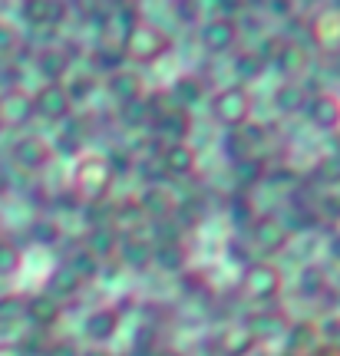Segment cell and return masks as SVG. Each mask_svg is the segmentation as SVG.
Returning a JSON list of instances; mask_svg holds the SVG:
<instances>
[{
    "mask_svg": "<svg viewBox=\"0 0 340 356\" xmlns=\"http://www.w3.org/2000/svg\"><path fill=\"white\" fill-rule=\"evenodd\" d=\"M86 251L96 257L100 264L109 261V257H116V251H119V234H116L106 221H102V225H93L86 234Z\"/></svg>",
    "mask_w": 340,
    "mask_h": 356,
    "instance_id": "26",
    "label": "cell"
},
{
    "mask_svg": "<svg viewBox=\"0 0 340 356\" xmlns=\"http://www.w3.org/2000/svg\"><path fill=\"white\" fill-rule=\"evenodd\" d=\"M245 327H248V333H252L254 343H271V340H277L281 333L288 330V314L284 310H277V307H265V310H254V314H248V317L241 320Z\"/></svg>",
    "mask_w": 340,
    "mask_h": 356,
    "instance_id": "15",
    "label": "cell"
},
{
    "mask_svg": "<svg viewBox=\"0 0 340 356\" xmlns=\"http://www.w3.org/2000/svg\"><path fill=\"white\" fill-rule=\"evenodd\" d=\"M281 287H284V274L275 261H248L241 270L238 291L254 304H275Z\"/></svg>",
    "mask_w": 340,
    "mask_h": 356,
    "instance_id": "4",
    "label": "cell"
},
{
    "mask_svg": "<svg viewBox=\"0 0 340 356\" xmlns=\"http://www.w3.org/2000/svg\"><path fill=\"white\" fill-rule=\"evenodd\" d=\"M24 17L30 24H60L63 20V3L60 0H24Z\"/></svg>",
    "mask_w": 340,
    "mask_h": 356,
    "instance_id": "32",
    "label": "cell"
},
{
    "mask_svg": "<svg viewBox=\"0 0 340 356\" xmlns=\"http://www.w3.org/2000/svg\"><path fill=\"white\" fill-rule=\"evenodd\" d=\"M327 251H330V257H334V261H340V231H334V234H330Z\"/></svg>",
    "mask_w": 340,
    "mask_h": 356,
    "instance_id": "47",
    "label": "cell"
},
{
    "mask_svg": "<svg viewBox=\"0 0 340 356\" xmlns=\"http://www.w3.org/2000/svg\"><path fill=\"white\" fill-rule=\"evenodd\" d=\"M100 3H106V10H113V7H123V3H129V0H100Z\"/></svg>",
    "mask_w": 340,
    "mask_h": 356,
    "instance_id": "50",
    "label": "cell"
},
{
    "mask_svg": "<svg viewBox=\"0 0 340 356\" xmlns=\"http://www.w3.org/2000/svg\"><path fill=\"white\" fill-rule=\"evenodd\" d=\"M119 323H123V314H119L116 307H100V310H93V314L86 317L83 330H86V337L93 340V343L102 346L119 333Z\"/></svg>",
    "mask_w": 340,
    "mask_h": 356,
    "instance_id": "21",
    "label": "cell"
},
{
    "mask_svg": "<svg viewBox=\"0 0 340 356\" xmlns=\"http://www.w3.org/2000/svg\"><path fill=\"white\" fill-rule=\"evenodd\" d=\"M106 225H109L119 238H136V234H146L149 218H146V211H142V204H139L136 198H123V202L113 208V215H109Z\"/></svg>",
    "mask_w": 340,
    "mask_h": 356,
    "instance_id": "18",
    "label": "cell"
},
{
    "mask_svg": "<svg viewBox=\"0 0 340 356\" xmlns=\"http://www.w3.org/2000/svg\"><path fill=\"white\" fill-rule=\"evenodd\" d=\"M271 102L281 115H294V113H304V102H307V89L301 83H277L275 92H271Z\"/></svg>",
    "mask_w": 340,
    "mask_h": 356,
    "instance_id": "28",
    "label": "cell"
},
{
    "mask_svg": "<svg viewBox=\"0 0 340 356\" xmlns=\"http://www.w3.org/2000/svg\"><path fill=\"white\" fill-rule=\"evenodd\" d=\"M228 218L235 221V225H252L254 218H258V211H254V202L248 198V191H238L231 202H228Z\"/></svg>",
    "mask_w": 340,
    "mask_h": 356,
    "instance_id": "38",
    "label": "cell"
},
{
    "mask_svg": "<svg viewBox=\"0 0 340 356\" xmlns=\"http://www.w3.org/2000/svg\"><path fill=\"white\" fill-rule=\"evenodd\" d=\"M66 264L73 267V270H76V274H79L83 280H86V284H89V280H96V277H100V261H96V257L89 254L86 248H79V251H76V254L70 257Z\"/></svg>",
    "mask_w": 340,
    "mask_h": 356,
    "instance_id": "40",
    "label": "cell"
},
{
    "mask_svg": "<svg viewBox=\"0 0 340 356\" xmlns=\"http://www.w3.org/2000/svg\"><path fill=\"white\" fill-rule=\"evenodd\" d=\"M73 102H70V92H66L63 83H43V86L33 92V115H43L50 122H63V119H73Z\"/></svg>",
    "mask_w": 340,
    "mask_h": 356,
    "instance_id": "10",
    "label": "cell"
},
{
    "mask_svg": "<svg viewBox=\"0 0 340 356\" xmlns=\"http://www.w3.org/2000/svg\"><path fill=\"white\" fill-rule=\"evenodd\" d=\"M208 113H212V119L225 129V132L245 129L248 122H252V115H254L252 89L241 86V83H231V86L215 89L212 96H208Z\"/></svg>",
    "mask_w": 340,
    "mask_h": 356,
    "instance_id": "3",
    "label": "cell"
},
{
    "mask_svg": "<svg viewBox=\"0 0 340 356\" xmlns=\"http://www.w3.org/2000/svg\"><path fill=\"white\" fill-rule=\"evenodd\" d=\"M268 56V66H275L281 79H288V83H301V76L307 73V66H311V53L304 43L291 37H281V40H271V47L261 50Z\"/></svg>",
    "mask_w": 340,
    "mask_h": 356,
    "instance_id": "5",
    "label": "cell"
},
{
    "mask_svg": "<svg viewBox=\"0 0 340 356\" xmlns=\"http://www.w3.org/2000/svg\"><path fill=\"white\" fill-rule=\"evenodd\" d=\"M314 178L327 191H340V159H324V162L314 168Z\"/></svg>",
    "mask_w": 340,
    "mask_h": 356,
    "instance_id": "42",
    "label": "cell"
},
{
    "mask_svg": "<svg viewBox=\"0 0 340 356\" xmlns=\"http://www.w3.org/2000/svg\"><path fill=\"white\" fill-rule=\"evenodd\" d=\"M330 7H337V10H340V0H334V3H330Z\"/></svg>",
    "mask_w": 340,
    "mask_h": 356,
    "instance_id": "52",
    "label": "cell"
},
{
    "mask_svg": "<svg viewBox=\"0 0 340 356\" xmlns=\"http://www.w3.org/2000/svg\"><path fill=\"white\" fill-rule=\"evenodd\" d=\"M254 346L258 343L252 340V333H248L245 323H228L215 337V353L218 356H248Z\"/></svg>",
    "mask_w": 340,
    "mask_h": 356,
    "instance_id": "23",
    "label": "cell"
},
{
    "mask_svg": "<svg viewBox=\"0 0 340 356\" xmlns=\"http://www.w3.org/2000/svg\"><path fill=\"white\" fill-rule=\"evenodd\" d=\"M231 66H235V76H238L241 86H248V83H254V79L265 76L268 56L261 50H241L238 56L231 60Z\"/></svg>",
    "mask_w": 340,
    "mask_h": 356,
    "instance_id": "31",
    "label": "cell"
},
{
    "mask_svg": "<svg viewBox=\"0 0 340 356\" xmlns=\"http://www.w3.org/2000/svg\"><path fill=\"white\" fill-rule=\"evenodd\" d=\"M314 215L317 218H330V221H340V191H324Z\"/></svg>",
    "mask_w": 340,
    "mask_h": 356,
    "instance_id": "44",
    "label": "cell"
},
{
    "mask_svg": "<svg viewBox=\"0 0 340 356\" xmlns=\"http://www.w3.org/2000/svg\"><path fill=\"white\" fill-rule=\"evenodd\" d=\"M89 63L100 66L102 73L109 76V73H116V70H123L126 56H123V47H113V43H100L96 50L89 53Z\"/></svg>",
    "mask_w": 340,
    "mask_h": 356,
    "instance_id": "35",
    "label": "cell"
},
{
    "mask_svg": "<svg viewBox=\"0 0 340 356\" xmlns=\"http://www.w3.org/2000/svg\"><path fill=\"white\" fill-rule=\"evenodd\" d=\"M172 13L178 17V24H185V26H195L199 20H202L199 0H172Z\"/></svg>",
    "mask_w": 340,
    "mask_h": 356,
    "instance_id": "43",
    "label": "cell"
},
{
    "mask_svg": "<svg viewBox=\"0 0 340 356\" xmlns=\"http://www.w3.org/2000/svg\"><path fill=\"white\" fill-rule=\"evenodd\" d=\"M116 185V172L109 165L106 152H79L73 162L70 195L83 204H100Z\"/></svg>",
    "mask_w": 340,
    "mask_h": 356,
    "instance_id": "1",
    "label": "cell"
},
{
    "mask_svg": "<svg viewBox=\"0 0 340 356\" xmlns=\"http://www.w3.org/2000/svg\"><path fill=\"white\" fill-rule=\"evenodd\" d=\"M218 7H222V17H235L245 7V0H218Z\"/></svg>",
    "mask_w": 340,
    "mask_h": 356,
    "instance_id": "46",
    "label": "cell"
},
{
    "mask_svg": "<svg viewBox=\"0 0 340 356\" xmlns=\"http://www.w3.org/2000/svg\"><path fill=\"white\" fill-rule=\"evenodd\" d=\"M0 129H3V122H0Z\"/></svg>",
    "mask_w": 340,
    "mask_h": 356,
    "instance_id": "53",
    "label": "cell"
},
{
    "mask_svg": "<svg viewBox=\"0 0 340 356\" xmlns=\"http://www.w3.org/2000/svg\"><path fill=\"white\" fill-rule=\"evenodd\" d=\"M142 20V13H139V7L129 0V3H123V7H113V10L102 13L100 20V30H102V43H113V47H123L126 43V37L132 33V26Z\"/></svg>",
    "mask_w": 340,
    "mask_h": 356,
    "instance_id": "13",
    "label": "cell"
},
{
    "mask_svg": "<svg viewBox=\"0 0 340 356\" xmlns=\"http://www.w3.org/2000/svg\"><path fill=\"white\" fill-rule=\"evenodd\" d=\"M284 343H288V356H307L320 346V330L314 320H294L284 330Z\"/></svg>",
    "mask_w": 340,
    "mask_h": 356,
    "instance_id": "22",
    "label": "cell"
},
{
    "mask_svg": "<svg viewBox=\"0 0 340 356\" xmlns=\"http://www.w3.org/2000/svg\"><path fill=\"white\" fill-rule=\"evenodd\" d=\"M192 129H195V119H192L189 109H182V106H165L162 113L152 119V132L169 142H189Z\"/></svg>",
    "mask_w": 340,
    "mask_h": 356,
    "instance_id": "14",
    "label": "cell"
},
{
    "mask_svg": "<svg viewBox=\"0 0 340 356\" xmlns=\"http://www.w3.org/2000/svg\"><path fill=\"white\" fill-rule=\"evenodd\" d=\"M258 136H261V129H235V132H228L225 142H222V149H225V155L231 159V165L235 162H241V159H252L254 155V145H258Z\"/></svg>",
    "mask_w": 340,
    "mask_h": 356,
    "instance_id": "27",
    "label": "cell"
},
{
    "mask_svg": "<svg viewBox=\"0 0 340 356\" xmlns=\"http://www.w3.org/2000/svg\"><path fill=\"white\" fill-rule=\"evenodd\" d=\"M83 356H109V353H106V350H96V346H93V350H86Z\"/></svg>",
    "mask_w": 340,
    "mask_h": 356,
    "instance_id": "51",
    "label": "cell"
},
{
    "mask_svg": "<svg viewBox=\"0 0 340 356\" xmlns=\"http://www.w3.org/2000/svg\"><path fill=\"white\" fill-rule=\"evenodd\" d=\"M241 40V24L238 17H212V20H205L199 26V43H202V50L208 56H228V53H235Z\"/></svg>",
    "mask_w": 340,
    "mask_h": 356,
    "instance_id": "7",
    "label": "cell"
},
{
    "mask_svg": "<svg viewBox=\"0 0 340 356\" xmlns=\"http://www.w3.org/2000/svg\"><path fill=\"white\" fill-rule=\"evenodd\" d=\"M24 314L33 327L47 330V327H56L63 320V304L56 297H50V293H33V297H26Z\"/></svg>",
    "mask_w": 340,
    "mask_h": 356,
    "instance_id": "20",
    "label": "cell"
},
{
    "mask_svg": "<svg viewBox=\"0 0 340 356\" xmlns=\"http://www.w3.org/2000/svg\"><path fill=\"white\" fill-rule=\"evenodd\" d=\"M149 356H185L182 350H176V346H155Z\"/></svg>",
    "mask_w": 340,
    "mask_h": 356,
    "instance_id": "48",
    "label": "cell"
},
{
    "mask_svg": "<svg viewBox=\"0 0 340 356\" xmlns=\"http://www.w3.org/2000/svg\"><path fill=\"white\" fill-rule=\"evenodd\" d=\"M189 261V251H185V241L176 244H152V264H159L162 270H182Z\"/></svg>",
    "mask_w": 340,
    "mask_h": 356,
    "instance_id": "34",
    "label": "cell"
},
{
    "mask_svg": "<svg viewBox=\"0 0 340 356\" xmlns=\"http://www.w3.org/2000/svg\"><path fill=\"white\" fill-rule=\"evenodd\" d=\"M116 257L129 267V270H149L152 264V241L146 234H136V238H119V251Z\"/></svg>",
    "mask_w": 340,
    "mask_h": 356,
    "instance_id": "25",
    "label": "cell"
},
{
    "mask_svg": "<svg viewBox=\"0 0 340 356\" xmlns=\"http://www.w3.org/2000/svg\"><path fill=\"white\" fill-rule=\"evenodd\" d=\"M100 86L106 89V96H109L119 109L136 106V102H142L146 96H149L146 76H142L139 70H132V66H123V70H116V73H109V76H102Z\"/></svg>",
    "mask_w": 340,
    "mask_h": 356,
    "instance_id": "8",
    "label": "cell"
},
{
    "mask_svg": "<svg viewBox=\"0 0 340 356\" xmlns=\"http://www.w3.org/2000/svg\"><path fill=\"white\" fill-rule=\"evenodd\" d=\"M53 145L47 139H40V136H24V139L13 145V162L26 172H43V168L53 165Z\"/></svg>",
    "mask_w": 340,
    "mask_h": 356,
    "instance_id": "17",
    "label": "cell"
},
{
    "mask_svg": "<svg viewBox=\"0 0 340 356\" xmlns=\"http://www.w3.org/2000/svg\"><path fill=\"white\" fill-rule=\"evenodd\" d=\"M33 119V92L24 86H10L0 96V122L3 129H20Z\"/></svg>",
    "mask_w": 340,
    "mask_h": 356,
    "instance_id": "16",
    "label": "cell"
},
{
    "mask_svg": "<svg viewBox=\"0 0 340 356\" xmlns=\"http://www.w3.org/2000/svg\"><path fill=\"white\" fill-rule=\"evenodd\" d=\"M172 50H176V40H172V33H169V30H162L159 24L146 20V17L132 26V33H129L126 43H123V56L132 63V70H136V66H139V70H146V66L162 63Z\"/></svg>",
    "mask_w": 340,
    "mask_h": 356,
    "instance_id": "2",
    "label": "cell"
},
{
    "mask_svg": "<svg viewBox=\"0 0 340 356\" xmlns=\"http://www.w3.org/2000/svg\"><path fill=\"white\" fill-rule=\"evenodd\" d=\"M268 168H271V165H268L265 159L252 155V159H241V162H235V165H231V175H235V185H238L241 191H252L254 185H265Z\"/></svg>",
    "mask_w": 340,
    "mask_h": 356,
    "instance_id": "30",
    "label": "cell"
},
{
    "mask_svg": "<svg viewBox=\"0 0 340 356\" xmlns=\"http://www.w3.org/2000/svg\"><path fill=\"white\" fill-rule=\"evenodd\" d=\"M17 43H20V33H17V26L0 24V53H10Z\"/></svg>",
    "mask_w": 340,
    "mask_h": 356,
    "instance_id": "45",
    "label": "cell"
},
{
    "mask_svg": "<svg viewBox=\"0 0 340 356\" xmlns=\"http://www.w3.org/2000/svg\"><path fill=\"white\" fill-rule=\"evenodd\" d=\"M298 287H301L304 297H317V293L327 287V274H324L317 264H304L301 277H298Z\"/></svg>",
    "mask_w": 340,
    "mask_h": 356,
    "instance_id": "37",
    "label": "cell"
},
{
    "mask_svg": "<svg viewBox=\"0 0 340 356\" xmlns=\"http://www.w3.org/2000/svg\"><path fill=\"white\" fill-rule=\"evenodd\" d=\"M66 92H70V102L73 106H83L89 96H96V89H100V76H93V73H79L73 76L70 83H63Z\"/></svg>",
    "mask_w": 340,
    "mask_h": 356,
    "instance_id": "36",
    "label": "cell"
},
{
    "mask_svg": "<svg viewBox=\"0 0 340 356\" xmlns=\"http://www.w3.org/2000/svg\"><path fill=\"white\" fill-rule=\"evenodd\" d=\"M70 50L63 47H43L37 53V70L43 83H66V73H70Z\"/></svg>",
    "mask_w": 340,
    "mask_h": 356,
    "instance_id": "24",
    "label": "cell"
},
{
    "mask_svg": "<svg viewBox=\"0 0 340 356\" xmlns=\"http://www.w3.org/2000/svg\"><path fill=\"white\" fill-rule=\"evenodd\" d=\"M155 165H159L162 178H189L199 168V152L189 142H169V145L159 149V162Z\"/></svg>",
    "mask_w": 340,
    "mask_h": 356,
    "instance_id": "11",
    "label": "cell"
},
{
    "mask_svg": "<svg viewBox=\"0 0 340 356\" xmlns=\"http://www.w3.org/2000/svg\"><path fill=\"white\" fill-rule=\"evenodd\" d=\"M136 202L142 204V211H146V218H149V225H155V221H169V218L178 215L176 195L165 188V185H146V188L136 195Z\"/></svg>",
    "mask_w": 340,
    "mask_h": 356,
    "instance_id": "19",
    "label": "cell"
},
{
    "mask_svg": "<svg viewBox=\"0 0 340 356\" xmlns=\"http://www.w3.org/2000/svg\"><path fill=\"white\" fill-rule=\"evenodd\" d=\"M0 356H24V350H20V346H0Z\"/></svg>",
    "mask_w": 340,
    "mask_h": 356,
    "instance_id": "49",
    "label": "cell"
},
{
    "mask_svg": "<svg viewBox=\"0 0 340 356\" xmlns=\"http://www.w3.org/2000/svg\"><path fill=\"white\" fill-rule=\"evenodd\" d=\"M202 96H205V83H202V76H195V73H185V76H178L176 83H172V99H176V106H182V109H192Z\"/></svg>",
    "mask_w": 340,
    "mask_h": 356,
    "instance_id": "33",
    "label": "cell"
},
{
    "mask_svg": "<svg viewBox=\"0 0 340 356\" xmlns=\"http://www.w3.org/2000/svg\"><path fill=\"white\" fill-rule=\"evenodd\" d=\"M304 115H307V122L320 132H337L340 129V96L327 92V89H317L307 96L304 102Z\"/></svg>",
    "mask_w": 340,
    "mask_h": 356,
    "instance_id": "12",
    "label": "cell"
},
{
    "mask_svg": "<svg viewBox=\"0 0 340 356\" xmlns=\"http://www.w3.org/2000/svg\"><path fill=\"white\" fill-rule=\"evenodd\" d=\"M30 234L37 238V244H56L63 238V228H60L56 218H37L33 228H30Z\"/></svg>",
    "mask_w": 340,
    "mask_h": 356,
    "instance_id": "41",
    "label": "cell"
},
{
    "mask_svg": "<svg viewBox=\"0 0 340 356\" xmlns=\"http://www.w3.org/2000/svg\"><path fill=\"white\" fill-rule=\"evenodd\" d=\"M83 287H86V280L79 277V274H76L70 264H60V267H56V270L50 274L47 293H50V297H56V300L63 304V297H76V293L83 291Z\"/></svg>",
    "mask_w": 340,
    "mask_h": 356,
    "instance_id": "29",
    "label": "cell"
},
{
    "mask_svg": "<svg viewBox=\"0 0 340 356\" xmlns=\"http://www.w3.org/2000/svg\"><path fill=\"white\" fill-rule=\"evenodd\" d=\"M307 33H311V43L320 53L340 56V10L337 7H320V10L311 13Z\"/></svg>",
    "mask_w": 340,
    "mask_h": 356,
    "instance_id": "9",
    "label": "cell"
},
{
    "mask_svg": "<svg viewBox=\"0 0 340 356\" xmlns=\"http://www.w3.org/2000/svg\"><path fill=\"white\" fill-rule=\"evenodd\" d=\"M291 234L288 228H284V221L277 215H258L248 225V241H252V251H261V261H271L275 254H281V251H288L291 244Z\"/></svg>",
    "mask_w": 340,
    "mask_h": 356,
    "instance_id": "6",
    "label": "cell"
},
{
    "mask_svg": "<svg viewBox=\"0 0 340 356\" xmlns=\"http://www.w3.org/2000/svg\"><path fill=\"white\" fill-rule=\"evenodd\" d=\"M24 267V251L10 241H0V277H13Z\"/></svg>",
    "mask_w": 340,
    "mask_h": 356,
    "instance_id": "39",
    "label": "cell"
}]
</instances>
